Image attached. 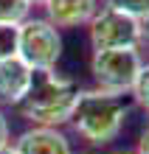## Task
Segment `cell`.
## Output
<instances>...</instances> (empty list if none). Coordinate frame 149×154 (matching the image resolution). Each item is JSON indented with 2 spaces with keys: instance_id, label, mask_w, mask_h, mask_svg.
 I'll list each match as a JSON object with an SVG mask.
<instances>
[{
  "instance_id": "1",
  "label": "cell",
  "mask_w": 149,
  "mask_h": 154,
  "mask_svg": "<svg viewBox=\"0 0 149 154\" xmlns=\"http://www.w3.org/2000/svg\"><path fill=\"white\" fill-rule=\"evenodd\" d=\"M79 93L82 90L73 79L57 76L53 70H34L31 87L25 93V98L17 104V109L34 126L59 129L62 123L70 121L73 106L79 101Z\"/></svg>"
},
{
  "instance_id": "2",
  "label": "cell",
  "mask_w": 149,
  "mask_h": 154,
  "mask_svg": "<svg viewBox=\"0 0 149 154\" xmlns=\"http://www.w3.org/2000/svg\"><path fill=\"white\" fill-rule=\"evenodd\" d=\"M127 112H129V104L124 95L96 87V90L79 93V101L73 106V115L68 123L90 146H107L121 134Z\"/></svg>"
},
{
  "instance_id": "3",
  "label": "cell",
  "mask_w": 149,
  "mask_h": 154,
  "mask_svg": "<svg viewBox=\"0 0 149 154\" xmlns=\"http://www.w3.org/2000/svg\"><path fill=\"white\" fill-rule=\"evenodd\" d=\"M144 65L141 48H113V51H93L90 73L96 79L99 90L127 95L132 93L138 70Z\"/></svg>"
},
{
  "instance_id": "4",
  "label": "cell",
  "mask_w": 149,
  "mask_h": 154,
  "mask_svg": "<svg viewBox=\"0 0 149 154\" xmlns=\"http://www.w3.org/2000/svg\"><path fill=\"white\" fill-rule=\"evenodd\" d=\"M17 56L31 70H53L62 56V37L59 28L45 17H28L20 23V39H17Z\"/></svg>"
},
{
  "instance_id": "5",
  "label": "cell",
  "mask_w": 149,
  "mask_h": 154,
  "mask_svg": "<svg viewBox=\"0 0 149 154\" xmlns=\"http://www.w3.org/2000/svg\"><path fill=\"white\" fill-rule=\"evenodd\" d=\"M87 37L93 51H113V48H138L141 39V20L118 11L113 6H99L87 23Z\"/></svg>"
},
{
  "instance_id": "6",
  "label": "cell",
  "mask_w": 149,
  "mask_h": 154,
  "mask_svg": "<svg viewBox=\"0 0 149 154\" xmlns=\"http://www.w3.org/2000/svg\"><path fill=\"white\" fill-rule=\"evenodd\" d=\"M45 20L53 28H79L93 20L99 11V0H45Z\"/></svg>"
},
{
  "instance_id": "7",
  "label": "cell",
  "mask_w": 149,
  "mask_h": 154,
  "mask_svg": "<svg viewBox=\"0 0 149 154\" xmlns=\"http://www.w3.org/2000/svg\"><path fill=\"white\" fill-rule=\"evenodd\" d=\"M31 79H34V70L20 56L3 59L0 62V104L17 106L28 93Z\"/></svg>"
},
{
  "instance_id": "8",
  "label": "cell",
  "mask_w": 149,
  "mask_h": 154,
  "mask_svg": "<svg viewBox=\"0 0 149 154\" xmlns=\"http://www.w3.org/2000/svg\"><path fill=\"white\" fill-rule=\"evenodd\" d=\"M14 151L17 154H70V143L53 126H34L14 140Z\"/></svg>"
},
{
  "instance_id": "9",
  "label": "cell",
  "mask_w": 149,
  "mask_h": 154,
  "mask_svg": "<svg viewBox=\"0 0 149 154\" xmlns=\"http://www.w3.org/2000/svg\"><path fill=\"white\" fill-rule=\"evenodd\" d=\"M28 17H31V3L28 0H0V23L20 25Z\"/></svg>"
},
{
  "instance_id": "10",
  "label": "cell",
  "mask_w": 149,
  "mask_h": 154,
  "mask_svg": "<svg viewBox=\"0 0 149 154\" xmlns=\"http://www.w3.org/2000/svg\"><path fill=\"white\" fill-rule=\"evenodd\" d=\"M17 39H20V25L0 23V62L17 56Z\"/></svg>"
},
{
  "instance_id": "11",
  "label": "cell",
  "mask_w": 149,
  "mask_h": 154,
  "mask_svg": "<svg viewBox=\"0 0 149 154\" xmlns=\"http://www.w3.org/2000/svg\"><path fill=\"white\" fill-rule=\"evenodd\" d=\"M132 101L141 106V109L149 112V62H144L141 70H138V79H135V84H132Z\"/></svg>"
},
{
  "instance_id": "12",
  "label": "cell",
  "mask_w": 149,
  "mask_h": 154,
  "mask_svg": "<svg viewBox=\"0 0 149 154\" xmlns=\"http://www.w3.org/2000/svg\"><path fill=\"white\" fill-rule=\"evenodd\" d=\"M107 6H113V8H118V11L135 17V20L149 17V0H107Z\"/></svg>"
},
{
  "instance_id": "13",
  "label": "cell",
  "mask_w": 149,
  "mask_h": 154,
  "mask_svg": "<svg viewBox=\"0 0 149 154\" xmlns=\"http://www.w3.org/2000/svg\"><path fill=\"white\" fill-rule=\"evenodd\" d=\"M138 48H144L149 53V17L141 20V39H138Z\"/></svg>"
},
{
  "instance_id": "14",
  "label": "cell",
  "mask_w": 149,
  "mask_h": 154,
  "mask_svg": "<svg viewBox=\"0 0 149 154\" xmlns=\"http://www.w3.org/2000/svg\"><path fill=\"white\" fill-rule=\"evenodd\" d=\"M135 154H149V126H144L141 137H138V151Z\"/></svg>"
},
{
  "instance_id": "15",
  "label": "cell",
  "mask_w": 149,
  "mask_h": 154,
  "mask_svg": "<svg viewBox=\"0 0 149 154\" xmlns=\"http://www.w3.org/2000/svg\"><path fill=\"white\" fill-rule=\"evenodd\" d=\"M8 146V121H6V115L0 112V149Z\"/></svg>"
},
{
  "instance_id": "16",
  "label": "cell",
  "mask_w": 149,
  "mask_h": 154,
  "mask_svg": "<svg viewBox=\"0 0 149 154\" xmlns=\"http://www.w3.org/2000/svg\"><path fill=\"white\" fill-rule=\"evenodd\" d=\"M0 154H17V151H14V146H11V143H8V146H3V149H0Z\"/></svg>"
},
{
  "instance_id": "17",
  "label": "cell",
  "mask_w": 149,
  "mask_h": 154,
  "mask_svg": "<svg viewBox=\"0 0 149 154\" xmlns=\"http://www.w3.org/2000/svg\"><path fill=\"white\" fill-rule=\"evenodd\" d=\"M28 3H31V6H42L45 0H28Z\"/></svg>"
},
{
  "instance_id": "18",
  "label": "cell",
  "mask_w": 149,
  "mask_h": 154,
  "mask_svg": "<svg viewBox=\"0 0 149 154\" xmlns=\"http://www.w3.org/2000/svg\"><path fill=\"white\" fill-rule=\"evenodd\" d=\"M115 154H135V151H115Z\"/></svg>"
}]
</instances>
